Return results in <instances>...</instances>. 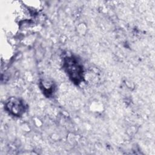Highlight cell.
I'll return each mask as SVG.
<instances>
[{
  "instance_id": "obj_1",
  "label": "cell",
  "mask_w": 155,
  "mask_h": 155,
  "mask_svg": "<svg viewBox=\"0 0 155 155\" xmlns=\"http://www.w3.org/2000/svg\"><path fill=\"white\" fill-rule=\"evenodd\" d=\"M64 68L74 83L79 84L84 79L83 66L79 60L73 56H67L64 59Z\"/></svg>"
},
{
  "instance_id": "obj_2",
  "label": "cell",
  "mask_w": 155,
  "mask_h": 155,
  "mask_svg": "<svg viewBox=\"0 0 155 155\" xmlns=\"http://www.w3.org/2000/svg\"><path fill=\"white\" fill-rule=\"evenodd\" d=\"M6 107L8 111L15 116H19L25 111V105L19 99L12 98L7 103Z\"/></svg>"
}]
</instances>
